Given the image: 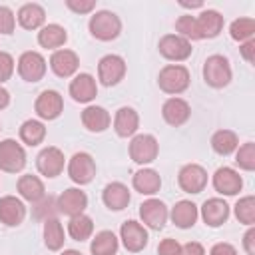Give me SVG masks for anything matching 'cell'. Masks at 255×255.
Returning a JSON list of instances; mask_svg holds the SVG:
<instances>
[{"label":"cell","mask_w":255,"mask_h":255,"mask_svg":"<svg viewBox=\"0 0 255 255\" xmlns=\"http://www.w3.org/2000/svg\"><path fill=\"white\" fill-rule=\"evenodd\" d=\"M189 82H191L189 70L181 64H167L159 70V76H157L159 90L169 94V96L183 94L189 88Z\"/></svg>","instance_id":"6da1fadb"},{"label":"cell","mask_w":255,"mask_h":255,"mask_svg":"<svg viewBox=\"0 0 255 255\" xmlns=\"http://www.w3.org/2000/svg\"><path fill=\"white\" fill-rule=\"evenodd\" d=\"M88 28H90V34L96 40L110 42V40H116L120 36V32H122V20L112 10H100V12H96L90 18Z\"/></svg>","instance_id":"7a4b0ae2"},{"label":"cell","mask_w":255,"mask_h":255,"mask_svg":"<svg viewBox=\"0 0 255 255\" xmlns=\"http://www.w3.org/2000/svg\"><path fill=\"white\" fill-rule=\"evenodd\" d=\"M233 78V72H231V66H229V60L221 54H213L205 60L203 64V80L207 86L219 90V88H225Z\"/></svg>","instance_id":"3957f363"},{"label":"cell","mask_w":255,"mask_h":255,"mask_svg":"<svg viewBox=\"0 0 255 255\" xmlns=\"http://www.w3.org/2000/svg\"><path fill=\"white\" fill-rule=\"evenodd\" d=\"M26 167V151L16 139L0 141V169L6 173H18Z\"/></svg>","instance_id":"277c9868"},{"label":"cell","mask_w":255,"mask_h":255,"mask_svg":"<svg viewBox=\"0 0 255 255\" xmlns=\"http://www.w3.org/2000/svg\"><path fill=\"white\" fill-rule=\"evenodd\" d=\"M159 143L151 133H137L129 141V157L137 165H147L157 157Z\"/></svg>","instance_id":"5b68a950"},{"label":"cell","mask_w":255,"mask_h":255,"mask_svg":"<svg viewBox=\"0 0 255 255\" xmlns=\"http://www.w3.org/2000/svg\"><path fill=\"white\" fill-rule=\"evenodd\" d=\"M68 175L74 183L86 185L96 177V161L88 151H78L68 161Z\"/></svg>","instance_id":"8992f818"},{"label":"cell","mask_w":255,"mask_h":255,"mask_svg":"<svg viewBox=\"0 0 255 255\" xmlns=\"http://www.w3.org/2000/svg\"><path fill=\"white\" fill-rule=\"evenodd\" d=\"M126 76V60L118 54H106L98 62V80L104 86H116Z\"/></svg>","instance_id":"52a82bcc"},{"label":"cell","mask_w":255,"mask_h":255,"mask_svg":"<svg viewBox=\"0 0 255 255\" xmlns=\"http://www.w3.org/2000/svg\"><path fill=\"white\" fill-rule=\"evenodd\" d=\"M157 48H159V54L169 62H183L191 56V50H193L191 42L177 34H165L159 40Z\"/></svg>","instance_id":"ba28073f"},{"label":"cell","mask_w":255,"mask_h":255,"mask_svg":"<svg viewBox=\"0 0 255 255\" xmlns=\"http://www.w3.org/2000/svg\"><path fill=\"white\" fill-rule=\"evenodd\" d=\"M18 74L26 82H32V84L40 82L44 78V74H46L44 56L40 52H32V50L20 54V58H18Z\"/></svg>","instance_id":"9c48e42d"},{"label":"cell","mask_w":255,"mask_h":255,"mask_svg":"<svg viewBox=\"0 0 255 255\" xmlns=\"http://www.w3.org/2000/svg\"><path fill=\"white\" fill-rule=\"evenodd\" d=\"M177 183L185 193H201L207 185V171L199 163H187L179 169Z\"/></svg>","instance_id":"30bf717a"},{"label":"cell","mask_w":255,"mask_h":255,"mask_svg":"<svg viewBox=\"0 0 255 255\" xmlns=\"http://www.w3.org/2000/svg\"><path fill=\"white\" fill-rule=\"evenodd\" d=\"M139 217H141L143 225H147L149 229L159 231V229H163V225L169 217V209L163 201H159L155 197H149L139 205Z\"/></svg>","instance_id":"8fae6325"},{"label":"cell","mask_w":255,"mask_h":255,"mask_svg":"<svg viewBox=\"0 0 255 255\" xmlns=\"http://www.w3.org/2000/svg\"><path fill=\"white\" fill-rule=\"evenodd\" d=\"M64 163H66V157H64V151L56 145H48L44 147L38 157H36V167L42 175L46 177H56L64 171Z\"/></svg>","instance_id":"7c38bea8"},{"label":"cell","mask_w":255,"mask_h":255,"mask_svg":"<svg viewBox=\"0 0 255 255\" xmlns=\"http://www.w3.org/2000/svg\"><path fill=\"white\" fill-rule=\"evenodd\" d=\"M34 110L38 114L40 120H56L60 118V114L64 112V100L60 96V92L56 90H44L34 104Z\"/></svg>","instance_id":"4fadbf2b"},{"label":"cell","mask_w":255,"mask_h":255,"mask_svg":"<svg viewBox=\"0 0 255 255\" xmlns=\"http://www.w3.org/2000/svg\"><path fill=\"white\" fill-rule=\"evenodd\" d=\"M120 239L129 253H139L147 245V231L141 223H137L135 219H129V221L122 223Z\"/></svg>","instance_id":"5bb4252c"},{"label":"cell","mask_w":255,"mask_h":255,"mask_svg":"<svg viewBox=\"0 0 255 255\" xmlns=\"http://www.w3.org/2000/svg\"><path fill=\"white\" fill-rule=\"evenodd\" d=\"M50 68L58 78H72L80 68V58L74 50L60 48L50 56Z\"/></svg>","instance_id":"9a60e30c"},{"label":"cell","mask_w":255,"mask_h":255,"mask_svg":"<svg viewBox=\"0 0 255 255\" xmlns=\"http://www.w3.org/2000/svg\"><path fill=\"white\" fill-rule=\"evenodd\" d=\"M213 187L221 195H237L243 187V179L233 167L223 165L217 167V171L213 173Z\"/></svg>","instance_id":"2e32d148"},{"label":"cell","mask_w":255,"mask_h":255,"mask_svg":"<svg viewBox=\"0 0 255 255\" xmlns=\"http://www.w3.org/2000/svg\"><path fill=\"white\" fill-rule=\"evenodd\" d=\"M86 207H88V195L80 187H70L58 197V209L68 217L84 213Z\"/></svg>","instance_id":"e0dca14e"},{"label":"cell","mask_w":255,"mask_h":255,"mask_svg":"<svg viewBox=\"0 0 255 255\" xmlns=\"http://www.w3.org/2000/svg\"><path fill=\"white\" fill-rule=\"evenodd\" d=\"M26 217V205L16 195H4L0 197V221L8 227H16Z\"/></svg>","instance_id":"ac0fdd59"},{"label":"cell","mask_w":255,"mask_h":255,"mask_svg":"<svg viewBox=\"0 0 255 255\" xmlns=\"http://www.w3.org/2000/svg\"><path fill=\"white\" fill-rule=\"evenodd\" d=\"M70 96L74 102L90 104L98 96V84L92 74H78L70 82Z\"/></svg>","instance_id":"d6986e66"},{"label":"cell","mask_w":255,"mask_h":255,"mask_svg":"<svg viewBox=\"0 0 255 255\" xmlns=\"http://www.w3.org/2000/svg\"><path fill=\"white\" fill-rule=\"evenodd\" d=\"M161 116H163V120H165L169 126L179 128V126H183V124L189 120L191 108H189V104H187L183 98L173 96V98H169V100L163 102V106H161Z\"/></svg>","instance_id":"ffe728a7"},{"label":"cell","mask_w":255,"mask_h":255,"mask_svg":"<svg viewBox=\"0 0 255 255\" xmlns=\"http://www.w3.org/2000/svg\"><path fill=\"white\" fill-rule=\"evenodd\" d=\"M199 213H201V219L205 221V225L219 227V225H223L229 219V205L221 197H211V199L203 201Z\"/></svg>","instance_id":"44dd1931"},{"label":"cell","mask_w":255,"mask_h":255,"mask_svg":"<svg viewBox=\"0 0 255 255\" xmlns=\"http://www.w3.org/2000/svg\"><path fill=\"white\" fill-rule=\"evenodd\" d=\"M195 28H197L199 40H203V38H215L223 30V16L217 10H211V8L201 10L199 16H195Z\"/></svg>","instance_id":"7402d4cb"},{"label":"cell","mask_w":255,"mask_h":255,"mask_svg":"<svg viewBox=\"0 0 255 255\" xmlns=\"http://www.w3.org/2000/svg\"><path fill=\"white\" fill-rule=\"evenodd\" d=\"M129 199H131L129 189H128V185L122 183V181H112V183H108V185L104 187V191H102V201H104V205H106L108 209H112V211H122V209H126V207L129 205Z\"/></svg>","instance_id":"603a6c76"},{"label":"cell","mask_w":255,"mask_h":255,"mask_svg":"<svg viewBox=\"0 0 255 255\" xmlns=\"http://www.w3.org/2000/svg\"><path fill=\"white\" fill-rule=\"evenodd\" d=\"M82 124H84V128L88 131L102 133V131H106L110 128L112 116L102 106H86V110L82 112Z\"/></svg>","instance_id":"cb8c5ba5"},{"label":"cell","mask_w":255,"mask_h":255,"mask_svg":"<svg viewBox=\"0 0 255 255\" xmlns=\"http://www.w3.org/2000/svg\"><path fill=\"white\" fill-rule=\"evenodd\" d=\"M169 217H171V221H173L175 227H179V229H189V227L195 225V221H197V217H199V209H197V205H195L193 201L181 199V201H177V203L171 207Z\"/></svg>","instance_id":"d4e9b609"},{"label":"cell","mask_w":255,"mask_h":255,"mask_svg":"<svg viewBox=\"0 0 255 255\" xmlns=\"http://www.w3.org/2000/svg\"><path fill=\"white\" fill-rule=\"evenodd\" d=\"M139 128V116L133 108L129 106H122L118 112H116V118H114V129L120 137H131L135 135Z\"/></svg>","instance_id":"484cf974"},{"label":"cell","mask_w":255,"mask_h":255,"mask_svg":"<svg viewBox=\"0 0 255 255\" xmlns=\"http://www.w3.org/2000/svg\"><path fill=\"white\" fill-rule=\"evenodd\" d=\"M16 189H18L20 197L30 201V203H40L46 197V187H44L42 179L38 175H32V173L20 175V179L16 183Z\"/></svg>","instance_id":"4316f807"},{"label":"cell","mask_w":255,"mask_h":255,"mask_svg":"<svg viewBox=\"0 0 255 255\" xmlns=\"http://www.w3.org/2000/svg\"><path fill=\"white\" fill-rule=\"evenodd\" d=\"M16 20L26 30H38L46 22V10L36 2H28V4L20 6V10L16 14Z\"/></svg>","instance_id":"83f0119b"},{"label":"cell","mask_w":255,"mask_h":255,"mask_svg":"<svg viewBox=\"0 0 255 255\" xmlns=\"http://www.w3.org/2000/svg\"><path fill=\"white\" fill-rule=\"evenodd\" d=\"M131 183H133V189L137 193H141V195H155L159 191V187H161V177H159V173L155 169L143 167V169L133 173Z\"/></svg>","instance_id":"f1b7e54d"},{"label":"cell","mask_w":255,"mask_h":255,"mask_svg":"<svg viewBox=\"0 0 255 255\" xmlns=\"http://www.w3.org/2000/svg\"><path fill=\"white\" fill-rule=\"evenodd\" d=\"M66 40H68V32L60 24H46L38 32V44L42 48H48V50H54V52L60 50V46H64Z\"/></svg>","instance_id":"f546056e"},{"label":"cell","mask_w":255,"mask_h":255,"mask_svg":"<svg viewBox=\"0 0 255 255\" xmlns=\"http://www.w3.org/2000/svg\"><path fill=\"white\" fill-rule=\"evenodd\" d=\"M211 147L217 155H229L239 147V137L231 129H217L211 135Z\"/></svg>","instance_id":"4dcf8cb0"},{"label":"cell","mask_w":255,"mask_h":255,"mask_svg":"<svg viewBox=\"0 0 255 255\" xmlns=\"http://www.w3.org/2000/svg\"><path fill=\"white\" fill-rule=\"evenodd\" d=\"M118 247H120V241H118L116 233L114 231H108V229L96 233V237L90 243L92 255H116L118 253Z\"/></svg>","instance_id":"1f68e13d"},{"label":"cell","mask_w":255,"mask_h":255,"mask_svg":"<svg viewBox=\"0 0 255 255\" xmlns=\"http://www.w3.org/2000/svg\"><path fill=\"white\" fill-rule=\"evenodd\" d=\"M68 233L74 241H86L92 237L94 233V221L90 215L86 213H80V215H74L70 217L68 221Z\"/></svg>","instance_id":"d6a6232c"},{"label":"cell","mask_w":255,"mask_h":255,"mask_svg":"<svg viewBox=\"0 0 255 255\" xmlns=\"http://www.w3.org/2000/svg\"><path fill=\"white\" fill-rule=\"evenodd\" d=\"M64 227L58 219L50 217L44 221V245L50 249V251H58L64 247Z\"/></svg>","instance_id":"836d02e7"},{"label":"cell","mask_w":255,"mask_h":255,"mask_svg":"<svg viewBox=\"0 0 255 255\" xmlns=\"http://www.w3.org/2000/svg\"><path fill=\"white\" fill-rule=\"evenodd\" d=\"M46 137V126L40 122V120H26L22 126H20V139L34 147L38 143H42Z\"/></svg>","instance_id":"e575fe53"},{"label":"cell","mask_w":255,"mask_h":255,"mask_svg":"<svg viewBox=\"0 0 255 255\" xmlns=\"http://www.w3.org/2000/svg\"><path fill=\"white\" fill-rule=\"evenodd\" d=\"M229 34L235 42L243 44L247 40H253V34H255V20L253 18H237L231 22L229 26Z\"/></svg>","instance_id":"d590c367"},{"label":"cell","mask_w":255,"mask_h":255,"mask_svg":"<svg viewBox=\"0 0 255 255\" xmlns=\"http://www.w3.org/2000/svg\"><path fill=\"white\" fill-rule=\"evenodd\" d=\"M235 217L243 225H253L255 223V197L245 195L235 203Z\"/></svg>","instance_id":"8d00e7d4"},{"label":"cell","mask_w":255,"mask_h":255,"mask_svg":"<svg viewBox=\"0 0 255 255\" xmlns=\"http://www.w3.org/2000/svg\"><path fill=\"white\" fill-rule=\"evenodd\" d=\"M235 163L245 171L255 169V143L253 141H247L235 149Z\"/></svg>","instance_id":"74e56055"},{"label":"cell","mask_w":255,"mask_h":255,"mask_svg":"<svg viewBox=\"0 0 255 255\" xmlns=\"http://www.w3.org/2000/svg\"><path fill=\"white\" fill-rule=\"evenodd\" d=\"M175 30H177V36L185 38V40H199L197 36V28H195V16L191 14H185V16H179L175 20Z\"/></svg>","instance_id":"f35d334b"},{"label":"cell","mask_w":255,"mask_h":255,"mask_svg":"<svg viewBox=\"0 0 255 255\" xmlns=\"http://www.w3.org/2000/svg\"><path fill=\"white\" fill-rule=\"evenodd\" d=\"M16 28V16L8 6H0V34H12Z\"/></svg>","instance_id":"ab89813d"},{"label":"cell","mask_w":255,"mask_h":255,"mask_svg":"<svg viewBox=\"0 0 255 255\" xmlns=\"http://www.w3.org/2000/svg\"><path fill=\"white\" fill-rule=\"evenodd\" d=\"M14 74V58L8 52H0V86Z\"/></svg>","instance_id":"60d3db41"},{"label":"cell","mask_w":255,"mask_h":255,"mask_svg":"<svg viewBox=\"0 0 255 255\" xmlns=\"http://www.w3.org/2000/svg\"><path fill=\"white\" fill-rule=\"evenodd\" d=\"M66 6L76 14H90L96 8V0H66Z\"/></svg>","instance_id":"b9f144b4"},{"label":"cell","mask_w":255,"mask_h":255,"mask_svg":"<svg viewBox=\"0 0 255 255\" xmlns=\"http://www.w3.org/2000/svg\"><path fill=\"white\" fill-rule=\"evenodd\" d=\"M179 249H181V245H179L175 239L165 237V239L157 245V255H179Z\"/></svg>","instance_id":"7bdbcfd3"},{"label":"cell","mask_w":255,"mask_h":255,"mask_svg":"<svg viewBox=\"0 0 255 255\" xmlns=\"http://www.w3.org/2000/svg\"><path fill=\"white\" fill-rule=\"evenodd\" d=\"M239 52H241V56H243V60H245L247 64H253V62H255V38L243 42V44L239 46Z\"/></svg>","instance_id":"ee69618b"},{"label":"cell","mask_w":255,"mask_h":255,"mask_svg":"<svg viewBox=\"0 0 255 255\" xmlns=\"http://www.w3.org/2000/svg\"><path fill=\"white\" fill-rule=\"evenodd\" d=\"M209 255H237V249L231 245V243H215L211 249H209Z\"/></svg>","instance_id":"f6af8a7d"},{"label":"cell","mask_w":255,"mask_h":255,"mask_svg":"<svg viewBox=\"0 0 255 255\" xmlns=\"http://www.w3.org/2000/svg\"><path fill=\"white\" fill-rule=\"evenodd\" d=\"M179 255H205V249H203L201 243H197V241H189V243L181 245Z\"/></svg>","instance_id":"bcb514c9"},{"label":"cell","mask_w":255,"mask_h":255,"mask_svg":"<svg viewBox=\"0 0 255 255\" xmlns=\"http://www.w3.org/2000/svg\"><path fill=\"white\" fill-rule=\"evenodd\" d=\"M243 247H245L247 255H255V227L253 225L243 235Z\"/></svg>","instance_id":"7dc6e473"},{"label":"cell","mask_w":255,"mask_h":255,"mask_svg":"<svg viewBox=\"0 0 255 255\" xmlns=\"http://www.w3.org/2000/svg\"><path fill=\"white\" fill-rule=\"evenodd\" d=\"M8 104H10V92L0 86V110L8 108Z\"/></svg>","instance_id":"c3c4849f"},{"label":"cell","mask_w":255,"mask_h":255,"mask_svg":"<svg viewBox=\"0 0 255 255\" xmlns=\"http://www.w3.org/2000/svg\"><path fill=\"white\" fill-rule=\"evenodd\" d=\"M179 6H183V8H203V2L201 0H197V2H179Z\"/></svg>","instance_id":"681fc988"},{"label":"cell","mask_w":255,"mask_h":255,"mask_svg":"<svg viewBox=\"0 0 255 255\" xmlns=\"http://www.w3.org/2000/svg\"><path fill=\"white\" fill-rule=\"evenodd\" d=\"M60 255H82L80 251H76V249H66V251H62Z\"/></svg>","instance_id":"f907efd6"}]
</instances>
